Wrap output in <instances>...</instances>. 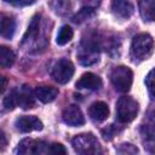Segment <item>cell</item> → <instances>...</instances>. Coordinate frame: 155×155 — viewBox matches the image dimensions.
Masks as SVG:
<instances>
[{"label":"cell","mask_w":155,"mask_h":155,"mask_svg":"<svg viewBox=\"0 0 155 155\" xmlns=\"http://www.w3.org/2000/svg\"><path fill=\"white\" fill-rule=\"evenodd\" d=\"M101 48V41L96 34H88L84 38L78 52V58L81 64L91 65L98 61V53Z\"/></svg>","instance_id":"1"},{"label":"cell","mask_w":155,"mask_h":155,"mask_svg":"<svg viewBox=\"0 0 155 155\" xmlns=\"http://www.w3.org/2000/svg\"><path fill=\"white\" fill-rule=\"evenodd\" d=\"M140 16L147 22L155 21V0H143L138 2Z\"/></svg>","instance_id":"18"},{"label":"cell","mask_w":155,"mask_h":155,"mask_svg":"<svg viewBox=\"0 0 155 155\" xmlns=\"http://www.w3.org/2000/svg\"><path fill=\"white\" fill-rule=\"evenodd\" d=\"M140 136L144 148L155 155V120H150L145 125H142Z\"/></svg>","instance_id":"8"},{"label":"cell","mask_w":155,"mask_h":155,"mask_svg":"<svg viewBox=\"0 0 155 155\" xmlns=\"http://www.w3.org/2000/svg\"><path fill=\"white\" fill-rule=\"evenodd\" d=\"M47 155H67V150L61 143H52L47 149Z\"/></svg>","instance_id":"25"},{"label":"cell","mask_w":155,"mask_h":155,"mask_svg":"<svg viewBox=\"0 0 155 155\" xmlns=\"http://www.w3.org/2000/svg\"><path fill=\"white\" fill-rule=\"evenodd\" d=\"M93 12H94V8L93 7H90V6H85V7H82L79 12H78V15L74 17V22H82V21H85L88 16H91V15H93Z\"/></svg>","instance_id":"24"},{"label":"cell","mask_w":155,"mask_h":155,"mask_svg":"<svg viewBox=\"0 0 155 155\" xmlns=\"http://www.w3.org/2000/svg\"><path fill=\"white\" fill-rule=\"evenodd\" d=\"M138 114V103L128 96H122L116 102V119L121 124L131 122Z\"/></svg>","instance_id":"5"},{"label":"cell","mask_w":155,"mask_h":155,"mask_svg":"<svg viewBox=\"0 0 155 155\" xmlns=\"http://www.w3.org/2000/svg\"><path fill=\"white\" fill-rule=\"evenodd\" d=\"M145 85H147L150 97L153 99H155V68L148 73V75L145 78Z\"/></svg>","instance_id":"22"},{"label":"cell","mask_w":155,"mask_h":155,"mask_svg":"<svg viewBox=\"0 0 155 155\" xmlns=\"http://www.w3.org/2000/svg\"><path fill=\"white\" fill-rule=\"evenodd\" d=\"M15 59H16V56L11 48H8L6 46L0 47V65H1V68H10L15 63Z\"/></svg>","instance_id":"19"},{"label":"cell","mask_w":155,"mask_h":155,"mask_svg":"<svg viewBox=\"0 0 155 155\" xmlns=\"http://www.w3.org/2000/svg\"><path fill=\"white\" fill-rule=\"evenodd\" d=\"M71 144L78 155H103L99 142L92 133L75 136L71 140Z\"/></svg>","instance_id":"2"},{"label":"cell","mask_w":155,"mask_h":155,"mask_svg":"<svg viewBox=\"0 0 155 155\" xmlns=\"http://www.w3.org/2000/svg\"><path fill=\"white\" fill-rule=\"evenodd\" d=\"M6 2H8L11 5H15V6H27V5L34 4L35 1L34 0H17V1H10V0H7Z\"/></svg>","instance_id":"27"},{"label":"cell","mask_w":155,"mask_h":155,"mask_svg":"<svg viewBox=\"0 0 155 155\" xmlns=\"http://www.w3.org/2000/svg\"><path fill=\"white\" fill-rule=\"evenodd\" d=\"M75 86L79 90H91L96 91L102 87V80L98 75L93 73H85L81 75V78L76 81Z\"/></svg>","instance_id":"12"},{"label":"cell","mask_w":155,"mask_h":155,"mask_svg":"<svg viewBox=\"0 0 155 155\" xmlns=\"http://www.w3.org/2000/svg\"><path fill=\"white\" fill-rule=\"evenodd\" d=\"M62 117H63V121L69 126H81L85 124L84 114H82L81 109L75 104L68 105L63 110Z\"/></svg>","instance_id":"10"},{"label":"cell","mask_w":155,"mask_h":155,"mask_svg":"<svg viewBox=\"0 0 155 155\" xmlns=\"http://www.w3.org/2000/svg\"><path fill=\"white\" fill-rule=\"evenodd\" d=\"M115 149H116L117 155H136L138 151L137 147L131 143H121Z\"/></svg>","instance_id":"21"},{"label":"cell","mask_w":155,"mask_h":155,"mask_svg":"<svg viewBox=\"0 0 155 155\" xmlns=\"http://www.w3.org/2000/svg\"><path fill=\"white\" fill-rule=\"evenodd\" d=\"M117 132H119V130L115 127V125H109V126H107L105 128L102 130V136L105 140H110V139H113V137Z\"/></svg>","instance_id":"26"},{"label":"cell","mask_w":155,"mask_h":155,"mask_svg":"<svg viewBox=\"0 0 155 155\" xmlns=\"http://www.w3.org/2000/svg\"><path fill=\"white\" fill-rule=\"evenodd\" d=\"M88 115L93 121L102 122L109 116V108L104 102H94L88 108Z\"/></svg>","instance_id":"13"},{"label":"cell","mask_w":155,"mask_h":155,"mask_svg":"<svg viewBox=\"0 0 155 155\" xmlns=\"http://www.w3.org/2000/svg\"><path fill=\"white\" fill-rule=\"evenodd\" d=\"M4 107L6 110H12L17 107V93L16 88L12 90L5 98H4Z\"/></svg>","instance_id":"23"},{"label":"cell","mask_w":155,"mask_h":155,"mask_svg":"<svg viewBox=\"0 0 155 155\" xmlns=\"http://www.w3.org/2000/svg\"><path fill=\"white\" fill-rule=\"evenodd\" d=\"M73 35H74V31L73 29L69 27V25H63L59 31H58V35H57V39H56V42L61 46L68 44L71 39H73Z\"/></svg>","instance_id":"20"},{"label":"cell","mask_w":155,"mask_h":155,"mask_svg":"<svg viewBox=\"0 0 155 155\" xmlns=\"http://www.w3.org/2000/svg\"><path fill=\"white\" fill-rule=\"evenodd\" d=\"M110 81L114 86V88L119 92L126 93L130 91L133 81V73L132 70L126 65H119L113 68L110 71Z\"/></svg>","instance_id":"4"},{"label":"cell","mask_w":155,"mask_h":155,"mask_svg":"<svg viewBox=\"0 0 155 155\" xmlns=\"http://www.w3.org/2000/svg\"><path fill=\"white\" fill-rule=\"evenodd\" d=\"M35 97L42 103H50L58 96V88L52 86H39L34 91Z\"/></svg>","instance_id":"16"},{"label":"cell","mask_w":155,"mask_h":155,"mask_svg":"<svg viewBox=\"0 0 155 155\" xmlns=\"http://www.w3.org/2000/svg\"><path fill=\"white\" fill-rule=\"evenodd\" d=\"M1 81H2V85H1V93H4V92H5V88H6V85H7V80H6L5 76H2V78H1Z\"/></svg>","instance_id":"28"},{"label":"cell","mask_w":155,"mask_h":155,"mask_svg":"<svg viewBox=\"0 0 155 155\" xmlns=\"http://www.w3.org/2000/svg\"><path fill=\"white\" fill-rule=\"evenodd\" d=\"M53 80L58 84H67L74 75V64L65 58H62L54 63L51 70Z\"/></svg>","instance_id":"6"},{"label":"cell","mask_w":155,"mask_h":155,"mask_svg":"<svg viewBox=\"0 0 155 155\" xmlns=\"http://www.w3.org/2000/svg\"><path fill=\"white\" fill-rule=\"evenodd\" d=\"M16 128L19 132H31V131H40L42 130V122L34 115H23L19 116L15 122Z\"/></svg>","instance_id":"9"},{"label":"cell","mask_w":155,"mask_h":155,"mask_svg":"<svg viewBox=\"0 0 155 155\" xmlns=\"http://www.w3.org/2000/svg\"><path fill=\"white\" fill-rule=\"evenodd\" d=\"M17 93V105L23 109H31L35 105V93L31 91L30 86L23 85L19 88H16Z\"/></svg>","instance_id":"11"},{"label":"cell","mask_w":155,"mask_h":155,"mask_svg":"<svg viewBox=\"0 0 155 155\" xmlns=\"http://www.w3.org/2000/svg\"><path fill=\"white\" fill-rule=\"evenodd\" d=\"M45 149V145L41 140L33 138H24L19 142L16 154L17 155H41Z\"/></svg>","instance_id":"7"},{"label":"cell","mask_w":155,"mask_h":155,"mask_svg":"<svg viewBox=\"0 0 155 155\" xmlns=\"http://www.w3.org/2000/svg\"><path fill=\"white\" fill-rule=\"evenodd\" d=\"M40 27H41V19H40V15H36L33 17L28 30L25 33V35L23 36V41L22 44L24 45L25 42H35L38 40V36L40 34Z\"/></svg>","instance_id":"15"},{"label":"cell","mask_w":155,"mask_h":155,"mask_svg":"<svg viewBox=\"0 0 155 155\" xmlns=\"http://www.w3.org/2000/svg\"><path fill=\"white\" fill-rule=\"evenodd\" d=\"M111 10H113V13L116 17L126 19V18H128L133 13L134 7H133V5L130 1L115 0V1L111 2Z\"/></svg>","instance_id":"14"},{"label":"cell","mask_w":155,"mask_h":155,"mask_svg":"<svg viewBox=\"0 0 155 155\" xmlns=\"http://www.w3.org/2000/svg\"><path fill=\"white\" fill-rule=\"evenodd\" d=\"M16 30V21L6 15H1L0 19V34L5 39H11Z\"/></svg>","instance_id":"17"},{"label":"cell","mask_w":155,"mask_h":155,"mask_svg":"<svg viewBox=\"0 0 155 155\" xmlns=\"http://www.w3.org/2000/svg\"><path fill=\"white\" fill-rule=\"evenodd\" d=\"M154 51V40L147 33H140L136 35L131 44V54L133 58L139 61L147 59L151 56Z\"/></svg>","instance_id":"3"}]
</instances>
